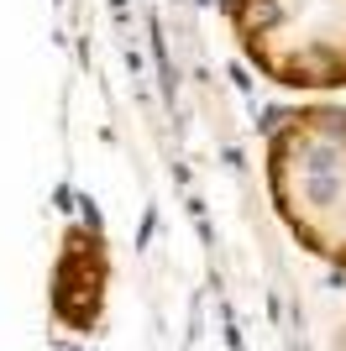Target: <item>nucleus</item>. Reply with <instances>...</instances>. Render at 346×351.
I'll use <instances>...</instances> for the list:
<instances>
[{"label":"nucleus","mask_w":346,"mask_h":351,"mask_svg":"<svg viewBox=\"0 0 346 351\" xmlns=\"http://www.w3.org/2000/svg\"><path fill=\"white\" fill-rule=\"evenodd\" d=\"M268 194L304 252L346 267V105L268 116Z\"/></svg>","instance_id":"obj_1"},{"label":"nucleus","mask_w":346,"mask_h":351,"mask_svg":"<svg viewBox=\"0 0 346 351\" xmlns=\"http://www.w3.org/2000/svg\"><path fill=\"white\" fill-rule=\"evenodd\" d=\"M231 37L284 89H346V0H231Z\"/></svg>","instance_id":"obj_2"}]
</instances>
